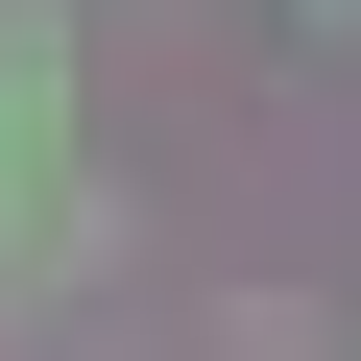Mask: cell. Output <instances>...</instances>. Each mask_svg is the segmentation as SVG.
Returning a JSON list of instances; mask_svg holds the SVG:
<instances>
[{"mask_svg":"<svg viewBox=\"0 0 361 361\" xmlns=\"http://www.w3.org/2000/svg\"><path fill=\"white\" fill-rule=\"evenodd\" d=\"M313 25H361V0H313Z\"/></svg>","mask_w":361,"mask_h":361,"instance_id":"7a4b0ae2","label":"cell"},{"mask_svg":"<svg viewBox=\"0 0 361 361\" xmlns=\"http://www.w3.org/2000/svg\"><path fill=\"white\" fill-rule=\"evenodd\" d=\"M49 145H73V25L0 0V169H49Z\"/></svg>","mask_w":361,"mask_h":361,"instance_id":"6da1fadb","label":"cell"}]
</instances>
